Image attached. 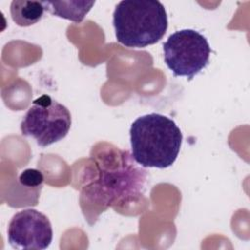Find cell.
Here are the masks:
<instances>
[{
  "label": "cell",
  "mask_w": 250,
  "mask_h": 250,
  "mask_svg": "<svg viewBox=\"0 0 250 250\" xmlns=\"http://www.w3.org/2000/svg\"><path fill=\"white\" fill-rule=\"evenodd\" d=\"M71 126V114L66 106L48 95L32 102L21 122L22 136L34 139L46 147L62 140Z\"/></svg>",
  "instance_id": "3957f363"
},
{
  "label": "cell",
  "mask_w": 250,
  "mask_h": 250,
  "mask_svg": "<svg viewBox=\"0 0 250 250\" xmlns=\"http://www.w3.org/2000/svg\"><path fill=\"white\" fill-rule=\"evenodd\" d=\"M53 239L50 220L35 209H24L16 213L8 226V240L16 249L48 248Z\"/></svg>",
  "instance_id": "8992f818"
},
{
  "label": "cell",
  "mask_w": 250,
  "mask_h": 250,
  "mask_svg": "<svg viewBox=\"0 0 250 250\" xmlns=\"http://www.w3.org/2000/svg\"><path fill=\"white\" fill-rule=\"evenodd\" d=\"M132 157L143 167L167 168L180 152L183 135L174 120L159 113L138 117L130 128Z\"/></svg>",
  "instance_id": "6da1fadb"
},
{
  "label": "cell",
  "mask_w": 250,
  "mask_h": 250,
  "mask_svg": "<svg viewBox=\"0 0 250 250\" xmlns=\"http://www.w3.org/2000/svg\"><path fill=\"white\" fill-rule=\"evenodd\" d=\"M43 2L14 0L10 6L11 17L19 26H30L38 22L45 12Z\"/></svg>",
  "instance_id": "ba28073f"
},
{
  "label": "cell",
  "mask_w": 250,
  "mask_h": 250,
  "mask_svg": "<svg viewBox=\"0 0 250 250\" xmlns=\"http://www.w3.org/2000/svg\"><path fill=\"white\" fill-rule=\"evenodd\" d=\"M128 154L122 156L121 163L101 172L100 178L89 187L86 195L104 205V208L133 199L141 195L146 181V171L128 162Z\"/></svg>",
  "instance_id": "5b68a950"
},
{
  "label": "cell",
  "mask_w": 250,
  "mask_h": 250,
  "mask_svg": "<svg viewBox=\"0 0 250 250\" xmlns=\"http://www.w3.org/2000/svg\"><path fill=\"white\" fill-rule=\"evenodd\" d=\"M164 61L174 76L191 80L208 63L211 48L205 36L193 29L172 33L163 43Z\"/></svg>",
  "instance_id": "277c9868"
},
{
  "label": "cell",
  "mask_w": 250,
  "mask_h": 250,
  "mask_svg": "<svg viewBox=\"0 0 250 250\" xmlns=\"http://www.w3.org/2000/svg\"><path fill=\"white\" fill-rule=\"evenodd\" d=\"M112 23L117 41L130 48L155 44L168 27L164 6L151 0L120 1L114 9Z\"/></svg>",
  "instance_id": "7a4b0ae2"
},
{
  "label": "cell",
  "mask_w": 250,
  "mask_h": 250,
  "mask_svg": "<svg viewBox=\"0 0 250 250\" xmlns=\"http://www.w3.org/2000/svg\"><path fill=\"white\" fill-rule=\"evenodd\" d=\"M45 10L52 15L69 20L74 22H81L95 1H42Z\"/></svg>",
  "instance_id": "52a82bcc"
},
{
  "label": "cell",
  "mask_w": 250,
  "mask_h": 250,
  "mask_svg": "<svg viewBox=\"0 0 250 250\" xmlns=\"http://www.w3.org/2000/svg\"><path fill=\"white\" fill-rule=\"evenodd\" d=\"M20 183L27 188H41L44 181V177L41 171L37 169H25L19 177Z\"/></svg>",
  "instance_id": "9c48e42d"
}]
</instances>
